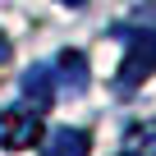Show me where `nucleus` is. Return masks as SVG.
Wrapping results in <instances>:
<instances>
[{
	"label": "nucleus",
	"instance_id": "obj_1",
	"mask_svg": "<svg viewBox=\"0 0 156 156\" xmlns=\"http://www.w3.org/2000/svg\"><path fill=\"white\" fill-rule=\"evenodd\" d=\"M147 73H156V32L133 28L124 32V60H119V87H138Z\"/></svg>",
	"mask_w": 156,
	"mask_h": 156
},
{
	"label": "nucleus",
	"instance_id": "obj_2",
	"mask_svg": "<svg viewBox=\"0 0 156 156\" xmlns=\"http://www.w3.org/2000/svg\"><path fill=\"white\" fill-rule=\"evenodd\" d=\"M41 138V110L37 106H9L0 110V147L5 151H23V147H37Z\"/></svg>",
	"mask_w": 156,
	"mask_h": 156
},
{
	"label": "nucleus",
	"instance_id": "obj_3",
	"mask_svg": "<svg viewBox=\"0 0 156 156\" xmlns=\"http://www.w3.org/2000/svg\"><path fill=\"white\" fill-rule=\"evenodd\" d=\"M92 151V138H87V129H51L46 133V142H41V156H87Z\"/></svg>",
	"mask_w": 156,
	"mask_h": 156
},
{
	"label": "nucleus",
	"instance_id": "obj_4",
	"mask_svg": "<svg viewBox=\"0 0 156 156\" xmlns=\"http://www.w3.org/2000/svg\"><path fill=\"white\" fill-rule=\"evenodd\" d=\"M23 97H28V106H37V110H46L51 106V97H55V69L51 64H32L28 73H23Z\"/></svg>",
	"mask_w": 156,
	"mask_h": 156
},
{
	"label": "nucleus",
	"instance_id": "obj_5",
	"mask_svg": "<svg viewBox=\"0 0 156 156\" xmlns=\"http://www.w3.org/2000/svg\"><path fill=\"white\" fill-rule=\"evenodd\" d=\"M55 69H60L55 78H60L69 92H83V87H87V55H83V51H64V55L55 60Z\"/></svg>",
	"mask_w": 156,
	"mask_h": 156
},
{
	"label": "nucleus",
	"instance_id": "obj_6",
	"mask_svg": "<svg viewBox=\"0 0 156 156\" xmlns=\"http://www.w3.org/2000/svg\"><path fill=\"white\" fill-rule=\"evenodd\" d=\"M124 147H129L133 156H156V119L133 124V129H129V138H124Z\"/></svg>",
	"mask_w": 156,
	"mask_h": 156
},
{
	"label": "nucleus",
	"instance_id": "obj_7",
	"mask_svg": "<svg viewBox=\"0 0 156 156\" xmlns=\"http://www.w3.org/2000/svg\"><path fill=\"white\" fill-rule=\"evenodd\" d=\"M9 60V37H0V64Z\"/></svg>",
	"mask_w": 156,
	"mask_h": 156
},
{
	"label": "nucleus",
	"instance_id": "obj_8",
	"mask_svg": "<svg viewBox=\"0 0 156 156\" xmlns=\"http://www.w3.org/2000/svg\"><path fill=\"white\" fill-rule=\"evenodd\" d=\"M60 5H83V0H60Z\"/></svg>",
	"mask_w": 156,
	"mask_h": 156
},
{
	"label": "nucleus",
	"instance_id": "obj_9",
	"mask_svg": "<svg viewBox=\"0 0 156 156\" xmlns=\"http://www.w3.org/2000/svg\"><path fill=\"white\" fill-rule=\"evenodd\" d=\"M124 156H133V151H124Z\"/></svg>",
	"mask_w": 156,
	"mask_h": 156
}]
</instances>
